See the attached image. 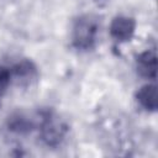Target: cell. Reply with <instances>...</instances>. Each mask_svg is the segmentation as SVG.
<instances>
[{
    "label": "cell",
    "mask_w": 158,
    "mask_h": 158,
    "mask_svg": "<svg viewBox=\"0 0 158 158\" xmlns=\"http://www.w3.org/2000/svg\"><path fill=\"white\" fill-rule=\"evenodd\" d=\"M67 133V126L60 117L54 114L47 112L40 120V136L41 139L49 147L60 144Z\"/></svg>",
    "instance_id": "1"
},
{
    "label": "cell",
    "mask_w": 158,
    "mask_h": 158,
    "mask_svg": "<svg viewBox=\"0 0 158 158\" xmlns=\"http://www.w3.org/2000/svg\"><path fill=\"white\" fill-rule=\"evenodd\" d=\"M98 33V23L91 16H83L77 20L73 28V43L78 49L93 47Z\"/></svg>",
    "instance_id": "2"
},
{
    "label": "cell",
    "mask_w": 158,
    "mask_h": 158,
    "mask_svg": "<svg viewBox=\"0 0 158 158\" xmlns=\"http://www.w3.org/2000/svg\"><path fill=\"white\" fill-rule=\"evenodd\" d=\"M135 32V21L131 17L118 16L115 17L110 25V33L111 36L120 42L128 41Z\"/></svg>",
    "instance_id": "3"
},
{
    "label": "cell",
    "mask_w": 158,
    "mask_h": 158,
    "mask_svg": "<svg viewBox=\"0 0 158 158\" xmlns=\"http://www.w3.org/2000/svg\"><path fill=\"white\" fill-rule=\"evenodd\" d=\"M138 73L148 79H154L157 75V56L154 51H147L137 58Z\"/></svg>",
    "instance_id": "4"
},
{
    "label": "cell",
    "mask_w": 158,
    "mask_h": 158,
    "mask_svg": "<svg viewBox=\"0 0 158 158\" xmlns=\"http://www.w3.org/2000/svg\"><path fill=\"white\" fill-rule=\"evenodd\" d=\"M137 101L139 105L148 110L156 111L157 109V86L153 84H148L142 86L137 93Z\"/></svg>",
    "instance_id": "5"
},
{
    "label": "cell",
    "mask_w": 158,
    "mask_h": 158,
    "mask_svg": "<svg viewBox=\"0 0 158 158\" xmlns=\"http://www.w3.org/2000/svg\"><path fill=\"white\" fill-rule=\"evenodd\" d=\"M14 73L16 75V78L20 80V81H31L35 75H36V69L35 67L32 65L31 62H27V60H23L21 63H19L17 65H15L14 68Z\"/></svg>",
    "instance_id": "6"
},
{
    "label": "cell",
    "mask_w": 158,
    "mask_h": 158,
    "mask_svg": "<svg viewBox=\"0 0 158 158\" xmlns=\"http://www.w3.org/2000/svg\"><path fill=\"white\" fill-rule=\"evenodd\" d=\"M9 127H10L11 131L22 133V132L30 131L31 123H30V121H28L26 117H23V116H21V115H17V116L12 117V118L9 121Z\"/></svg>",
    "instance_id": "7"
},
{
    "label": "cell",
    "mask_w": 158,
    "mask_h": 158,
    "mask_svg": "<svg viewBox=\"0 0 158 158\" xmlns=\"http://www.w3.org/2000/svg\"><path fill=\"white\" fill-rule=\"evenodd\" d=\"M10 78H11V74L9 70H6V69L0 70V96L6 90L7 85L10 84Z\"/></svg>",
    "instance_id": "8"
}]
</instances>
